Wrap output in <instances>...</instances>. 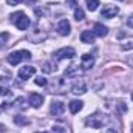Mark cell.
<instances>
[{
	"instance_id": "14",
	"label": "cell",
	"mask_w": 133,
	"mask_h": 133,
	"mask_svg": "<svg viewBox=\"0 0 133 133\" xmlns=\"http://www.w3.org/2000/svg\"><path fill=\"white\" fill-rule=\"evenodd\" d=\"M82 107H84V102H82V101H77V99L71 101V102L68 104V108H70L71 113H79V111L82 110Z\"/></svg>"
},
{
	"instance_id": "23",
	"label": "cell",
	"mask_w": 133,
	"mask_h": 133,
	"mask_svg": "<svg viewBox=\"0 0 133 133\" xmlns=\"http://www.w3.org/2000/svg\"><path fill=\"white\" fill-rule=\"evenodd\" d=\"M121 48H122V50H133V40L129 42V43H122Z\"/></svg>"
},
{
	"instance_id": "7",
	"label": "cell",
	"mask_w": 133,
	"mask_h": 133,
	"mask_svg": "<svg viewBox=\"0 0 133 133\" xmlns=\"http://www.w3.org/2000/svg\"><path fill=\"white\" fill-rule=\"evenodd\" d=\"M66 88V82L64 77H56L53 85H51V90L53 93H64V90Z\"/></svg>"
},
{
	"instance_id": "3",
	"label": "cell",
	"mask_w": 133,
	"mask_h": 133,
	"mask_svg": "<svg viewBox=\"0 0 133 133\" xmlns=\"http://www.w3.org/2000/svg\"><path fill=\"white\" fill-rule=\"evenodd\" d=\"M74 54H76L74 48L65 46V48H61V50H57V51H56V53L53 54V59H54V61H64V59H71V57H74Z\"/></svg>"
},
{
	"instance_id": "19",
	"label": "cell",
	"mask_w": 133,
	"mask_h": 133,
	"mask_svg": "<svg viewBox=\"0 0 133 133\" xmlns=\"http://www.w3.org/2000/svg\"><path fill=\"white\" fill-rule=\"evenodd\" d=\"M85 3H87V8L90 11H96L99 6V0H85Z\"/></svg>"
},
{
	"instance_id": "27",
	"label": "cell",
	"mask_w": 133,
	"mask_h": 133,
	"mask_svg": "<svg viewBox=\"0 0 133 133\" xmlns=\"http://www.w3.org/2000/svg\"><path fill=\"white\" fill-rule=\"evenodd\" d=\"M54 130H56L57 133H64V130H62V127H53V132H54Z\"/></svg>"
},
{
	"instance_id": "30",
	"label": "cell",
	"mask_w": 133,
	"mask_h": 133,
	"mask_svg": "<svg viewBox=\"0 0 133 133\" xmlns=\"http://www.w3.org/2000/svg\"><path fill=\"white\" fill-rule=\"evenodd\" d=\"M129 64H130V65L133 66V57H130V59H129Z\"/></svg>"
},
{
	"instance_id": "34",
	"label": "cell",
	"mask_w": 133,
	"mask_h": 133,
	"mask_svg": "<svg viewBox=\"0 0 133 133\" xmlns=\"http://www.w3.org/2000/svg\"><path fill=\"white\" fill-rule=\"evenodd\" d=\"M37 133H39V132H37ZM42 133H45V132H42Z\"/></svg>"
},
{
	"instance_id": "22",
	"label": "cell",
	"mask_w": 133,
	"mask_h": 133,
	"mask_svg": "<svg viewBox=\"0 0 133 133\" xmlns=\"http://www.w3.org/2000/svg\"><path fill=\"white\" fill-rule=\"evenodd\" d=\"M43 71H45V73H51V71H56V66L53 68V65H51L50 62H46V64L43 65Z\"/></svg>"
},
{
	"instance_id": "11",
	"label": "cell",
	"mask_w": 133,
	"mask_h": 133,
	"mask_svg": "<svg viewBox=\"0 0 133 133\" xmlns=\"http://www.w3.org/2000/svg\"><path fill=\"white\" fill-rule=\"evenodd\" d=\"M45 37H46V34L42 33V31H40L39 28H36L33 33H30V36H28V39H30V40H31L33 43H39V42H42V40H43Z\"/></svg>"
},
{
	"instance_id": "8",
	"label": "cell",
	"mask_w": 133,
	"mask_h": 133,
	"mask_svg": "<svg viewBox=\"0 0 133 133\" xmlns=\"http://www.w3.org/2000/svg\"><path fill=\"white\" fill-rule=\"evenodd\" d=\"M85 124H87L88 127H91V129H101V127H102V124H104V121L99 119V116H98V115H93V116L87 118Z\"/></svg>"
},
{
	"instance_id": "1",
	"label": "cell",
	"mask_w": 133,
	"mask_h": 133,
	"mask_svg": "<svg viewBox=\"0 0 133 133\" xmlns=\"http://www.w3.org/2000/svg\"><path fill=\"white\" fill-rule=\"evenodd\" d=\"M11 22L19 28V30H28L31 22H30V17H26V14L23 11H17L14 14H11Z\"/></svg>"
},
{
	"instance_id": "33",
	"label": "cell",
	"mask_w": 133,
	"mask_h": 133,
	"mask_svg": "<svg viewBox=\"0 0 133 133\" xmlns=\"http://www.w3.org/2000/svg\"><path fill=\"white\" fill-rule=\"evenodd\" d=\"M132 133H133V125H132Z\"/></svg>"
},
{
	"instance_id": "17",
	"label": "cell",
	"mask_w": 133,
	"mask_h": 133,
	"mask_svg": "<svg viewBox=\"0 0 133 133\" xmlns=\"http://www.w3.org/2000/svg\"><path fill=\"white\" fill-rule=\"evenodd\" d=\"M14 122H16L17 125H26V124H30V119L25 118V116L17 115V116H14Z\"/></svg>"
},
{
	"instance_id": "10",
	"label": "cell",
	"mask_w": 133,
	"mask_h": 133,
	"mask_svg": "<svg viewBox=\"0 0 133 133\" xmlns=\"http://www.w3.org/2000/svg\"><path fill=\"white\" fill-rule=\"evenodd\" d=\"M85 91H87V85L84 81H77L71 85V93H74V95H84Z\"/></svg>"
},
{
	"instance_id": "26",
	"label": "cell",
	"mask_w": 133,
	"mask_h": 133,
	"mask_svg": "<svg viewBox=\"0 0 133 133\" xmlns=\"http://www.w3.org/2000/svg\"><path fill=\"white\" fill-rule=\"evenodd\" d=\"M22 0H6V3L8 5H17V3H20Z\"/></svg>"
},
{
	"instance_id": "9",
	"label": "cell",
	"mask_w": 133,
	"mask_h": 133,
	"mask_svg": "<svg viewBox=\"0 0 133 133\" xmlns=\"http://www.w3.org/2000/svg\"><path fill=\"white\" fill-rule=\"evenodd\" d=\"M71 31V25H70V22L64 19V20H61L59 22V25H57V33L61 34V36H68Z\"/></svg>"
},
{
	"instance_id": "29",
	"label": "cell",
	"mask_w": 133,
	"mask_h": 133,
	"mask_svg": "<svg viewBox=\"0 0 133 133\" xmlns=\"http://www.w3.org/2000/svg\"><path fill=\"white\" fill-rule=\"evenodd\" d=\"M5 91H6V90H3V88H2V87H0V96H2V95H3V93H5Z\"/></svg>"
},
{
	"instance_id": "31",
	"label": "cell",
	"mask_w": 133,
	"mask_h": 133,
	"mask_svg": "<svg viewBox=\"0 0 133 133\" xmlns=\"http://www.w3.org/2000/svg\"><path fill=\"white\" fill-rule=\"evenodd\" d=\"M107 133H118V132H115V130H111V129H110V130H108Z\"/></svg>"
},
{
	"instance_id": "12",
	"label": "cell",
	"mask_w": 133,
	"mask_h": 133,
	"mask_svg": "<svg viewBox=\"0 0 133 133\" xmlns=\"http://www.w3.org/2000/svg\"><path fill=\"white\" fill-rule=\"evenodd\" d=\"M28 102L31 104V107L39 108V107L42 105V102H43V96H42V95H39V93H31V95H30V98H28Z\"/></svg>"
},
{
	"instance_id": "28",
	"label": "cell",
	"mask_w": 133,
	"mask_h": 133,
	"mask_svg": "<svg viewBox=\"0 0 133 133\" xmlns=\"http://www.w3.org/2000/svg\"><path fill=\"white\" fill-rule=\"evenodd\" d=\"M22 2H25V3H28V5H33V3H36V0H22Z\"/></svg>"
},
{
	"instance_id": "6",
	"label": "cell",
	"mask_w": 133,
	"mask_h": 133,
	"mask_svg": "<svg viewBox=\"0 0 133 133\" xmlns=\"http://www.w3.org/2000/svg\"><path fill=\"white\" fill-rule=\"evenodd\" d=\"M36 74V68L31 65H26V66H22L20 70H19V77L22 79V81H26V79H30L31 76Z\"/></svg>"
},
{
	"instance_id": "20",
	"label": "cell",
	"mask_w": 133,
	"mask_h": 133,
	"mask_svg": "<svg viewBox=\"0 0 133 133\" xmlns=\"http://www.w3.org/2000/svg\"><path fill=\"white\" fill-rule=\"evenodd\" d=\"M34 82H36V85H39V87H45V85L48 84V82H46V79H45V77H42V76H39Z\"/></svg>"
},
{
	"instance_id": "32",
	"label": "cell",
	"mask_w": 133,
	"mask_h": 133,
	"mask_svg": "<svg viewBox=\"0 0 133 133\" xmlns=\"http://www.w3.org/2000/svg\"><path fill=\"white\" fill-rule=\"evenodd\" d=\"M132 101H133V93H132Z\"/></svg>"
},
{
	"instance_id": "24",
	"label": "cell",
	"mask_w": 133,
	"mask_h": 133,
	"mask_svg": "<svg viewBox=\"0 0 133 133\" xmlns=\"http://www.w3.org/2000/svg\"><path fill=\"white\" fill-rule=\"evenodd\" d=\"M77 2H79V0H66V3H68L70 6H73V8H76V5H77Z\"/></svg>"
},
{
	"instance_id": "15",
	"label": "cell",
	"mask_w": 133,
	"mask_h": 133,
	"mask_svg": "<svg viewBox=\"0 0 133 133\" xmlns=\"http://www.w3.org/2000/svg\"><path fill=\"white\" fill-rule=\"evenodd\" d=\"M93 33H95V36H98V37H104V36L108 34V28L104 26L102 23H95V30H93Z\"/></svg>"
},
{
	"instance_id": "4",
	"label": "cell",
	"mask_w": 133,
	"mask_h": 133,
	"mask_svg": "<svg viewBox=\"0 0 133 133\" xmlns=\"http://www.w3.org/2000/svg\"><path fill=\"white\" fill-rule=\"evenodd\" d=\"M118 12H119V8H118L116 5H105V6L102 8V11H101L102 17H105V19H111V17H115Z\"/></svg>"
},
{
	"instance_id": "25",
	"label": "cell",
	"mask_w": 133,
	"mask_h": 133,
	"mask_svg": "<svg viewBox=\"0 0 133 133\" xmlns=\"http://www.w3.org/2000/svg\"><path fill=\"white\" fill-rule=\"evenodd\" d=\"M127 25H129L130 28H133V14L129 17V19H127Z\"/></svg>"
},
{
	"instance_id": "13",
	"label": "cell",
	"mask_w": 133,
	"mask_h": 133,
	"mask_svg": "<svg viewBox=\"0 0 133 133\" xmlns=\"http://www.w3.org/2000/svg\"><path fill=\"white\" fill-rule=\"evenodd\" d=\"M93 65H95V57L91 54H84L82 56V62H81L82 70H90Z\"/></svg>"
},
{
	"instance_id": "16",
	"label": "cell",
	"mask_w": 133,
	"mask_h": 133,
	"mask_svg": "<svg viewBox=\"0 0 133 133\" xmlns=\"http://www.w3.org/2000/svg\"><path fill=\"white\" fill-rule=\"evenodd\" d=\"M95 33L93 31H90V30H87V31H84V33L81 34V40L84 42V43H93L95 42Z\"/></svg>"
},
{
	"instance_id": "18",
	"label": "cell",
	"mask_w": 133,
	"mask_h": 133,
	"mask_svg": "<svg viewBox=\"0 0 133 133\" xmlns=\"http://www.w3.org/2000/svg\"><path fill=\"white\" fill-rule=\"evenodd\" d=\"M74 19H76L77 22H81V20L85 19V12H84L82 8H74Z\"/></svg>"
},
{
	"instance_id": "5",
	"label": "cell",
	"mask_w": 133,
	"mask_h": 133,
	"mask_svg": "<svg viewBox=\"0 0 133 133\" xmlns=\"http://www.w3.org/2000/svg\"><path fill=\"white\" fill-rule=\"evenodd\" d=\"M50 111H51L53 116H61L65 111V104L62 101H53L51 107H50Z\"/></svg>"
},
{
	"instance_id": "2",
	"label": "cell",
	"mask_w": 133,
	"mask_h": 133,
	"mask_svg": "<svg viewBox=\"0 0 133 133\" xmlns=\"http://www.w3.org/2000/svg\"><path fill=\"white\" fill-rule=\"evenodd\" d=\"M30 61L31 59V53L26 51V50H20V51H12L11 54H8V62L11 65H17L20 64L22 61Z\"/></svg>"
},
{
	"instance_id": "21",
	"label": "cell",
	"mask_w": 133,
	"mask_h": 133,
	"mask_svg": "<svg viewBox=\"0 0 133 133\" xmlns=\"http://www.w3.org/2000/svg\"><path fill=\"white\" fill-rule=\"evenodd\" d=\"M16 105H17L20 110H25V108H26V105H25V99H23V98H19V99L16 101Z\"/></svg>"
}]
</instances>
